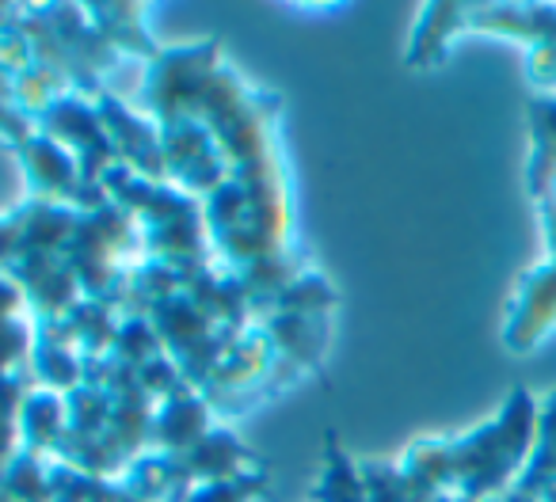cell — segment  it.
<instances>
[{"label":"cell","mask_w":556,"mask_h":502,"mask_svg":"<svg viewBox=\"0 0 556 502\" xmlns=\"http://www.w3.org/2000/svg\"><path fill=\"white\" fill-rule=\"evenodd\" d=\"M538 434V403L515 388L492 423L462 438H427L404 453L401 472L416 502H492L515 487Z\"/></svg>","instance_id":"2"},{"label":"cell","mask_w":556,"mask_h":502,"mask_svg":"<svg viewBox=\"0 0 556 502\" xmlns=\"http://www.w3.org/2000/svg\"><path fill=\"white\" fill-rule=\"evenodd\" d=\"M313 502H366V476L363 464L351 461L348 449L336 438H328L325 464L313 484Z\"/></svg>","instance_id":"10"},{"label":"cell","mask_w":556,"mask_h":502,"mask_svg":"<svg viewBox=\"0 0 556 502\" xmlns=\"http://www.w3.org/2000/svg\"><path fill=\"white\" fill-rule=\"evenodd\" d=\"M538 209H541V229H545L548 256L530 274H522L515 301H510L503 339H507V347L515 355H530L556 327V206L553 202H538Z\"/></svg>","instance_id":"3"},{"label":"cell","mask_w":556,"mask_h":502,"mask_svg":"<svg viewBox=\"0 0 556 502\" xmlns=\"http://www.w3.org/2000/svg\"><path fill=\"white\" fill-rule=\"evenodd\" d=\"M267 484L260 468H248L240 476H229V479H210V484H199L184 502H255Z\"/></svg>","instance_id":"12"},{"label":"cell","mask_w":556,"mask_h":502,"mask_svg":"<svg viewBox=\"0 0 556 502\" xmlns=\"http://www.w3.org/2000/svg\"><path fill=\"white\" fill-rule=\"evenodd\" d=\"M141 111L161 115H191L214 133L229 160V183L260 209V217L294 244V209H290V179L278 141V100L255 92L222 57L217 42L168 47L146 65Z\"/></svg>","instance_id":"1"},{"label":"cell","mask_w":556,"mask_h":502,"mask_svg":"<svg viewBox=\"0 0 556 502\" xmlns=\"http://www.w3.org/2000/svg\"><path fill=\"white\" fill-rule=\"evenodd\" d=\"M85 16L118 54L141 57L146 65L161 54V47L146 31V4H88Z\"/></svg>","instance_id":"8"},{"label":"cell","mask_w":556,"mask_h":502,"mask_svg":"<svg viewBox=\"0 0 556 502\" xmlns=\"http://www.w3.org/2000/svg\"><path fill=\"white\" fill-rule=\"evenodd\" d=\"M96 111H100L103 130H108V141H111V149H115V160L123 164V168H130L134 176L153 179V183H168L156 118L130 107V103L111 92L96 95Z\"/></svg>","instance_id":"5"},{"label":"cell","mask_w":556,"mask_h":502,"mask_svg":"<svg viewBox=\"0 0 556 502\" xmlns=\"http://www.w3.org/2000/svg\"><path fill=\"white\" fill-rule=\"evenodd\" d=\"M533 153H530V194L541 198L545 183L556 171V95H538L530 103Z\"/></svg>","instance_id":"11"},{"label":"cell","mask_w":556,"mask_h":502,"mask_svg":"<svg viewBox=\"0 0 556 502\" xmlns=\"http://www.w3.org/2000/svg\"><path fill=\"white\" fill-rule=\"evenodd\" d=\"M20 168L27 176L35 202H47V206H70V209H100L108 206V194L100 186H88L80 164L73 160V153L65 145H58L54 138H47L42 130H35L24 145H16Z\"/></svg>","instance_id":"4"},{"label":"cell","mask_w":556,"mask_h":502,"mask_svg":"<svg viewBox=\"0 0 556 502\" xmlns=\"http://www.w3.org/2000/svg\"><path fill=\"white\" fill-rule=\"evenodd\" d=\"M507 502H556V392L538 411L530 461L507 491Z\"/></svg>","instance_id":"6"},{"label":"cell","mask_w":556,"mask_h":502,"mask_svg":"<svg viewBox=\"0 0 556 502\" xmlns=\"http://www.w3.org/2000/svg\"><path fill=\"white\" fill-rule=\"evenodd\" d=\"M65 426H70V403H65V396L50 392V388H31L24 400V411H20V449L50 461L62 449Z\"/></svg>","instance_id":"7"},{"label":"cell","mask_w":556,"mask_h":502,"mask_svg":"<svg viewBox=\"0 0 556 502\" xmlns=\"http://www.w3.org/2000/svg\"><path fill=\"white\" fill-rule=\"evenodd\" d=\"M538 202H553V206H556V171H553V179L545 183V191H541Z\"/></svg>","instance_id":"13"},{"label":"cell","mask_w":556,"mask_h":502,"mask_svg":"<svg viewBox=\"0 0 556 502\" xmlns=\"http://www.w3.org/2000/svg\"><path fill=\"white\" fill-rule=\"evenodd\" d=\"M465 9H469V4H427L416 24V35H412L408 65L427 69V65L442 62L450 39L465 31Z\"/></svg>","instance_id":"9"}]
</instances>
